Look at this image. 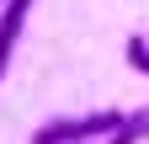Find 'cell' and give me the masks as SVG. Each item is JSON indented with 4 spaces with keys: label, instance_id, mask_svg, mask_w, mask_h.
I'll list each match as a JSON object with an SVG mask.
<instances>
[{
    "label": "cell",
    "instance_id": "1",
    "mask_svg": "<svg viewBox=\"0 0 149 144\" xmlns=\"http://www.w3.org/2000/svg\"><path fill=\"white\" fill-rule=\"evenodd\" d=\"M123 128V112H85V117H59V123H43V128L32 134V144H101Z\"/></svg>",
    "mask_w": 149,
    "mask_h": 144
},
{
    "label": "cell",
    "instance_id": "2",
    "mask_svg": "<svg viewBox=\"0 0 149 144\" xmlns=\"http://www.w3.org/2000/svg\"><path fill=\"white\" fill-rule=\"evenodd\" d=\"M27 16H32V0H6V6H0V80H6L11 53H16V43H22V32H27Z\"/></svg>",
    "mask_w": 149,
    "mask_h": 144
},
{
    "label": "cell",
    "instance_id": "3",
    "mask_svg": "<svg viewBox=\"0 0 149 144\" xmlns=\"http://www.w3.org/2000/svg\"><path fill=\"white\" fill-rule=\"evenodd\" d=\"M123 53H128V69H133V75H149V38L144 32H133Z\"/></svg>",
    "mask_w": 149,
    "mask_h": 144
},
{
    "label": "cell",
    "instance_id": "4",
    "mask_svg": "<svg viewBox=\"0 0 149 144\" xmlns=\"http://www.w3.org/2000/svg\"><path fill=\"white\" fill-rule=\"evenodd\" d=\"M123 123H128V128L139 134V144L149 139V107H139V112H123Z\"/></svg>",
    "mask_w": 149,
    "mask_h": 144
},
{
    "label": "cell",
    "instance_id": "5",
    "mask_svg": "<svg viewBox=\"0 0 149 144\" xmlns=\"http://www.w3.org/2000/svg\"><path fill=\"white\" fill-rule=\"evenodd\" d=\"M0 6H6V0H0Z\"/></svg>",
    "mask_w": 149,
    "mask_h": 144
},
{
    "label": "cell",
    "instance_id": "6",
    "mask_svg": "<svg viewBox=\"0 0 149 144\" xmlns=\"http://www.w3.org/2000/svg\"><path fill=\"white\" fill-rule=\"evenodd\" d=\"M101 144H107V139H101Z\"/></svg>",
    "mask_w": 149,
    "mask_h": 144
}]
</instances>
